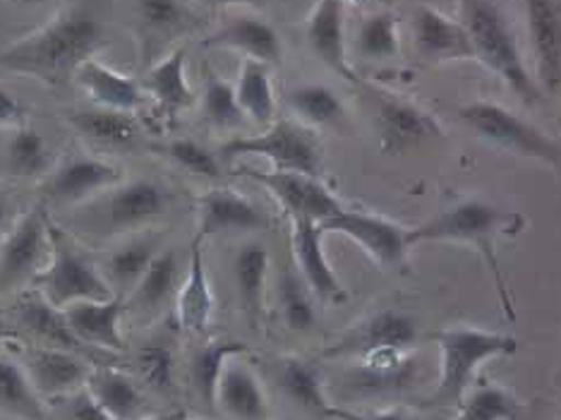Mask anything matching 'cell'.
<instances>
[{"label": "cell", "instance_id": "cell-54", "mask_svg": "<svg viewBox=\"0 0 561 420\" xmlns=\"http://www.w3.org/2000/svg\"><path fill=\"white\" fill-rule=\"evenodd\" d=\"M147 420H154V418H147Z\"/></svg>", "mask_w": 561, "mask_h": 420}, {"label": "cell", "instance_id": "cell-36", "mask_svg": "<svg viewBox=\"0 0 561 420\" xmlns=\"http://www.w3.org/2000/svg\"><path fill=\"white\" fill-rule=\"evenodd\" d=\"M245 351V343L238 341H209L193 355L190 375H193V387L204 404L216 406V389H219V379L226 371L228 361L236 359V355H242Z\"/></svg>", "mask_w": 561, "mask_h": 420}, {"label": "cell", "instance_id": "cell-18", "mask_svg": "<svg viewBox=\"0 0 561 420\" xmlns=\"http://www.w3.org/2000/svg\"><path fill=\"white\" fill-rule=\"evenodd\" d=\"M417 341V325L403 310H379L367 322H363L355 332L341 341L329 355L341 353H375V351H408Z\"/></svg>", "mask_w": 561, "mask_h": 420}, {"label": "cell", "instance_id": "cell-9", "mask_svg": "<svg viewBox=\"0 0 561 420\" xmlns=\"http://www.w3.org/2000/svg\"><path fill=\"white\" fill-rule=\"evenodd\" d=\"M320 226L324 234H343L353 238L369 258L377 264L387 266V270L405 266L408 250L413 248L411 240H408V228L377 214L343 209Z\"/></svg>", "mask_w": 561, "mask_h": 420}, {"label": "cell", "instance_id": "cell-26", "mask_svg": "<svg viewBox=\"0 0 561 420\" xmlns=\"http://www.w3.org/2000/svg\"><path fill=\"white\" fill-rule=\"evenodd\" d=\"M161 243L163 236L159 231L139 234L130 240H125V243H121L111 254H106L104 276L111 288L116 286L121 294L133 291L139 279L149 270V264L154 262L157 254L163 250Z\"/></svg>", "mask_w": 561, "mask_h": 420}, {"label": "cell", "instance_id": "cell-4", "mask_svg": "<svg viewBox=\"0 0 561 420\" xmlns=\"http://www.w3.org/2000/svg\"><path fill=\"white\" fill-rule=\"evenodd\" d=\"M171 205V190L157 181L121 183L92 200L72 216V226L92 238H113L133 234L161 219Z\"/></svg>", "mask_w": 561, "mask_h": 420}, {"label": "cell", "instance_id": "cell-43", "mask_svg": "<svg viewBox=\"0 0 561 420\" xmlns=\"http://www.w3.org/2000/svg\"><path fill=\"white\" fill-rule=\"evenodd\" d=\"M159 155H163L165 159H171L178 167L202 175V178H219L221 175V163L216 159L207 147H202L199 143L190 137H181V139H171V143L159 145L157 147Z\"/></svg>", "mask_w": 561, "mask_h": 420}, {"label": "cell", "instance_id": "cell-8", "mask_svg": "<svg viewBox=\"0 0 561 420\" xmlns=\"http://www.w3.org/2000/svg\"><path fill=\"white\" fill-rule=\"evenodd\" d=\"M224 159L262 157L274 163V171H296L320 178L322 155L310 130L293 121H276L262 135L233 137L221 147Z\"/></svg>", "mask_w": 561, "mask_h": 420}, {"label": "cell", "instance_id": "cell-50", "mask_svg": "<svg viewBox=\"0 0 561 420\" xmlns=\"http://www.w3.org/2000/svg\"><path fill=\"white\" fill-rule=\"evenodd\" d=\"M10 3H18V5H44L48 0H10Z\"/></svg>", "mask_w": 561, "mask_h": 420}, {"label": "cell", "instance_id": "cell-24", "mask_svg": "<svg viewBox=\"0 0 561 420\" xmlns=\"http://www.w3.org/2000/svg\"><path fill=\"white\" fill-rule=\"evenodd\" d=\"M204 46L214 48H233L245 54L250 60L260 63H280L284 56V46H280V36L270 22L254 15H240L233 22H228L216 34H211Z\"/></svg>", "mask_w": 561, "mask_h": 420}, {"label": "cell", "instance_id": "cell-55", "mask_svg": "<svg viewBox=\"0 0 561 420\" xmlns=\"http://www.w3.org/2000/svg\"><path fill=\"white\" fill-rule=\"evenodd\" d=\"M559 420H561V418H559Z\"/></svg>", "mask_w": 561, "mask_h": 420}, {"label": "cell", "instance_id": "cell-16", "mask_svg": "<svg viewBox=\"0 0 561 420\" xmlns=\"http://www.w3.org/2000/svg\"><path fill=\"white\" fill-rule=\"evenodd\" d=\"M199 212V238H211L221 234H248L262 231L270 226L266 214L245 195L228 188H214L197 202Z\"/></svg>", "mask_w": 561, "mask_h": 420}, {"label": "cell", "instance_id": "cell-12", "mask_svg": "<svg viewBox=\"0 0 561 420\" xmlns=\"http://www.w3.org/2000/svg\"><path fill=\"white\" fill-rule=\"evenodd\" d=\"M375 123L379 130L381 149L393 157L423 145L430 137L442 135V127L435 121V116H430L427 111L391 94H385L379 99Z\"/></svg>", "mask_w": 561, "mask_h": 420}, {"label": "cell", "instance_id": "cell-6", "mask_svg": "<svg viewBox=\"0 0 561 420\" xmlns=\"http://www.w3.org/2000/svg\"><path fill=\"white\" fill-rule=\"evenodd\" d=\"M458 118L492 147L512 151L523 159L542 161L561 173V145L545 135L540 127L520 118L518 113L492 104V101H476V104L458 109Z\"/></svg>", "mask_w": 561, "mask_h": 420}, {"label": "cell", "instance_id": "cell-31", "mask_svg": "<svg viewBox=\"0 0 561 420\" xmlns=\"http://www.w3.org/2000/svg\"><path fill=\"white\" fill-rule=\"evenodd\" d=\"M20 322L30 329L32 334L46 341L48 347L56 349H68V351H78L82 349V341L75 337L72 327L68 325V317L62 313V308H56L54 303H48L42 294H27L20 305Z\"/></svg>", "mask_w": 561, "mask_h": 420}, {"label": "cell", "instance_id": "cell-15", "mask_svg": "<svg viewBox=\"0 0 561 420\" xmlns=\"http://www.w3.org/2000/svg\"><path fill=\"white\" fill-rule=\"evenodd\" d=\"M48 219L44 209H32L12 226L0 248V286H12L30 276L36 264L42 262L44 252L50 243Z\"/></svg>", "mask_w": 561, "mask_h": 420}, {"label": "cell", "instance_id": "cell-21", "mask_svg": "<svg viewBox=\"0 0 561 420\" xmlns=\"http://www.w3.org/2000/svg\"><path fill=\"white\" fill-rule=\"evenodd\" d=\"M214 313V291L207 274V264H204V250L202 238L197 236L190 248V264L185 282L178 288L175 300V315L178 325L187 334H202L209 327Z\"/></svg>", "mask_w": 561, "mask_h": 420}, {"label": "cell", "instance_id": "cell-17", "mask_svg": "<svg viewBox=\"0 0 561 420\" xmlns=\"http://www.w3.org/2000/svg\"><path fill=\"white\" fill-rule=\"evenodd\" d=\"M346 0H317L312 15L308 20V44L312 54L324 66L341 75L343 80L353 84H363L358 72L353 70L346 46V24H343Z\"/></svg>", "mask_w": 561, "mask_h": 420}, {"label": "cell", "instance_id": "cell-5", "mask_svg": "<svg viewBox=\"0 0 561 420\" xmlns=\"http://www.w3.org/2000/svg\"><path fill=\"white\" fill-rule=\"evenodd\" d=\"M435 341L442 353V373L430 406H461L482 363L518 351V341L512 334L484 332L476 327L442 329Z\"/></svg>", "mask_w": 561, "mask_h": 420}, {"label": "cell", "instance_id": "cell-7", "mask_svg": "<svg viewBox=\"0 0 561 420\" xmlns=\"http://www.w3.org/2000/svg\"><path fill=\"white\" fill-rule=\"evenodd\" d=\"M48 238L54 246V258L42 274H36V286L48 303H54L56 308H68L72 303L108 300L116 296L104 272H99L80 252H75L60 228L48 224Z\"/></svg>", "mask_w": 561, "mask_h": 420}, {"label": "cell", "instance_id": "cell-35", "mask_svg": "<svg viewBox=\"0 0 561 420\" xmlns=\"http://www.w3.org/2000/svg\"><path fill=\"white\" fill-rule=\"evenodd\" d=\"M278 387L284 389L288 399L314 413L327 416L331 404L324 391V379L320 371L308 361L284 359L278 365Z\"/></svg>", "mask_w": 561, "mask_h": 420}, {"label": "cell", "instance_id": "cell-49", "mask_svg": "<svg viewBox=\"0 0 561 420\" xmlns=\"http://www.w3.org/2000/svg\"><path fill=\"white\" fill-rule=\"evenodd\" d=\"M5 216H8V205H5V200L0 197V231H3V226H5Z\"/></svg>", "mask_w": 561, "mask_h": 420}, {"label": "cell", "instance_id": "cell-23", "mask_svg": "<svg viewBox=\"0 0 561 420\" xmlns=\"http://www.w3.org/2000/svg\"><path fill=\"white\" fill-rule=\"evenodd\" d=\"M216 406H221V411L233 420H270V404L260 379L245 363L238 361V355L228 361L219 379Z\"/></svg>", "mask_w": 561, "mask_h": 420}, {"label": "cell", "instance_id": "cell-13", "mask_svg": "<svg viewBox=\"0 0 561 420\" xmlns=\"http://www.w3.org/2000/svg\"><path fill=\"white\" fill-rule=\"evenodd\" d=\"M526 22L538 84L552 94L561 87V10L557 0H526Z\"/></svg>", "mask_w": 561, "mask_h": 420}, {"label": "cell", "instance_id": "cell-46", "mask_svg": "<svg viewBox=\"0 0 561 420\" xmlns=\"http://www.w3.org/2000/svg\"><path fill=\"white\" fill-rule=\"evenodd\" d=\"M66 420H116V418L101 409L92 394L84 389L70 401L68 411H66Z\"/></svg>", "mask_w": 561, "mask_h": 420}, {"label": "cell", "instance_id": "cell-11", "mask_svg": "<svg viewBox=\"0 0 561 420\" xmlns=\"http://www.w3.org/2000/svg\"><path fill=\"white\" fill-rule=\"evenodd\" d=\"M121 183L123 171L113 163L94 157H75L62 161L54 173H48L42 193L50 202L72 205V202L92 200Z\"/></svg>", "mask_w": 561, "mask_h": 420}, {"label": "cell", "instance_id": "cell-52", "mask_svg": "<svg viewBox=\"0 0 561 420\" xmlns=\"http://www.w3.org/2000/svg\"><path fill=\"white\" fill-rule=\"evenodd\" d=\"M8 325H5V320H3V315H0V341H3V339H8Z\"/></svg>", "mask_w": 561, "mask_h": 420}, {"label": "cell", "instance_id": "cell-29", "mask_svg": "<svg viewBox=\"0 0 561 420\" xmlns=\"http://www.w3.org/2000/svg\"><path fill=\"white\" fill-rule=\"evenodd\" d=\"M142 89L171 116L193 104V89H190L185 75V48H178L161 58L142 78Z\"/></svg>", "mask_w": 561, "mask_h": 420}, {"label": "cell", "instance_id": "cell-19", "mask_svg": "<svg viewBox=\"0 0 561 420\" xmlns=\"http://www.w3.org/2000/svg\"><path fill=\"white\" fill-rule=\"evenodd\" d=\"M413 42L417 54L430 60L476 58L463 24L430 5H417L413 12Z\"/></svg>", "mask_w": 561, "mask_h": 420}, {"label": "cell", "instance_id": "cell-27", "mask_svg": "<svg viewBox=\"0 0 561 420\" xmlns=\"http://www.w3.org/2000/svg\"><path fill=\"white\" fill-rule=\"evenodd\" d=\"M66 121L89 143L111 149H127L137 143L139 125L130 113L113 109H80L66 113Z\"/></svg>", "mask_w": 561, "mask_h": 420}, {"label": "cell", "instance_id": "cell-39", "mask_svg": "<svg viewBox=\"0 0 561 420\" xmlns=\"http://www.w3.org/2000/svg\"><path fill=\"white\" fill-rule=\"evenodd\" d=\"M401 50L399 39V20L391 12H375L367 15L358 34H355V54L365 60H391L397 58Z\"/></svg>", "mask_w": 561, "mask_h": 420}, {"label": "cell", "instance_id": "cell-20", "mask_svg": "<svg viewBox=\"0 0 561 420\" xmlns=\"http://www.w3.org/2000/svg\"><path fill=\"white\" fill-rule=\"evenodd\" d=\"M68 317V325L72 327L75 337L82 343H92L99 349L108 351H123L125 339L121 332V317H123V300L121 296H113L108 300H82L72 303L62 308Z\"/></svg>", "mask_w": 561, "mask_h": 420}, {"label": "cell", "instance_id": "cell-51", "mask_svg": "<svg viewBox=\"0 0 561 420\" xmlns=\"http://www.w3.org/2000/svg\"><path fill=\"white\" fill-rule=\"evenodd\" d=\"M219 3H248V5H260L262 0H219Z\"/></svg>", "mask_w": 561, "mask_h": 420}, {"label": "cell", "instance_id": "cell-25", "mask_svg": "<svg viewBox=\"0 0 561 420\" xmlns=\"http://www.w3.org/2000/svg\"><path fill=\"white\" fill-rule=\"evenodd\" d=\"M89 373L92 371L87 363L68 349L44 347L32 353V382L39 394H48V397H60V394L87 387Z\"/></svg>", "mask_w": 561, "mask_h": 420}, {"label": "cell", "instance_id": "cell-2", "mask_svg": "<svg viewBox=\"0 0 561 420\" xmlns=\"http://www.w3.org/2000/svg\"><path fill=\"white\" fill-rule=\"evenodd\" d=\"M526 219L518 212H508L484 200H463L458 205L432 216L430 222L415 228H408L411 246L417 243H463L480 252V258L488 264L494 276L496 294L504 305L506 315L514 320V305L508 298V291L500 266V250L496 240L502 236H516L523 231Z\"/></svg>", "mask_w": 561, "mask_h": 420}, {"label": "cell", "instance_id": "cell-48", "mask_svg": "<svg viewBox=\"0 0 561 420\" xmlns=\"http://www.w3.org/2000/svg\"><path fill=\"white\" fill-rule=\"evenodd\" d=\"M22 118H24V109L20 101L0 87V125H20Z\"/></svg>", "mask_w": 561, "mask_h": 420}, {"label": "cell", "instance_id": "cell-14", "mask_svg": "<svg viewBox=\"0 0 561 420\" xmlns=\"http://www.w3.org/2000/svg\"><path fill=\"white\" fill-rule=\"evenodd\" d=\"M322 238L324 231L320 224L305 219L293 222V258H296V270L305 279V284L310 286L314 298L336 305L348 298V291L343 288L334 266L329 264Z\"/></svg>", "mask_w": 561, "mask_h": 420}, {"label": "cell", "instance_id": "cell-53", "mask_svg": "<svg viewBox=\"0 0 561 420\" xmlns=\"http://www.w3.org/2000/svg\"><path fill=\"white\" fill-rule=\"evenodd\" d=\"M348 3V0H346ZM351 3H358V5H367V3H373V0H351Z\"/></svg>", "mask_w": 561, "mask_h": 420}, {"label": "cell", "instance_id": "cell-10", "mask_svg": "<svg viewBox=\"0 0 561 420\" xmlns=\"http://www.w3.org/2000/svg\"><path fill=\"white\" fill-rule=\"evenodd\" d=\"M242 175L252 178L254 183L264 185L278 200L290 219H305L314 224H324L331 216H336L346 207L341 205L339 197L320 181V178L296 171H250L245 169Z\"/></svg>", "mask_w": 561, "mask_h": 420}, {"label": "cell", "instance_id": "cell-22", "mask_svg": "<svg viewBox=\"0 0 561 420\" xmlns=\"http://www.w3.org/2000/svg\"><path fill=\"white\" fill-rule=\"evenodd\" d=\"M75 78L87 89L101 109H113L123 113H133L145 106V89L127 75L113 70L106 63L96 58L84 60L75 72Z\"/></svg>", "mask_w": 561, "mask_h": 420}, {"label": "cell", "instance_id": "cell-32", "mask_svg": "<svg viewBox=\"0 0 561 420\" xmlns=\"http://www.w3.org/2000/svg\"><path fill=\"white\" fill-rule=\"evenodd\" d=\"M178 282H181V254L175 248H163L133 288L137 310L157 313L175 294Z\"/></svg>", "mask_w": 561, "mask_h": 420}, {"label": "cell", "instance_id": "cell-34", "mask_svg": "<svg viewBox=\"0 0 561 420\" xmlns=\"http://www.w3.org/2000/svg\"><path fill=\"white\" fill-rule=\"evenodd\" d=\"M0 411L18 420H46V409L30 375L18 363L0 359Z\"/></svg>", "mask_w": 561, "mask_h": 420}, {"label": "cell", "instance_id": "cell-1", "mask_svg": "<svg viewBox=\"0 0 561 420\" xmlns=\"http://www.w3.org/2000/svg\"><path fill=\"white\" fill-rule=\"evenodd\" d=\"M106 30L87 10H66L44 27L0 50V70L27 75L48 84H62L106 46Z\"/></svg>", "mask_w": 561, "mask_h": 420}, {"label": "cell", "instance_id": "cell-41", "mask_svg": "<svg viewBox=\"0 0 561 420\" xmlns=\"http://www.w3.org/2000/svg\"><path fill=\"white\" fill-rule=\"evenodd\" d=\"M202 113L219 130H231V127H240L248 121L238 104L236 87L228 84L219 75H209V80L204 82Z\"/></svg>", "mask_w": 561, "mask_h": 420}, {"label": "cell", "instance_id": "cell-38", "mask_svg": "<svg viewBox=\"0 0 561 420\" xmlns=\"http://www.w3.org/2000/svg\"><path fill=\"white\" fill-rule=\"evenodd\" d=\"M278 303L293 332H310L317 322L314 294L296 266H284L278 274Z\"/></svg>", "mask_w": 561, "mask_h": 420}, {"label": "cell", "instance_id": "cell-37", "mask_svg": "<svg viewBox=\"0 0 561 420\" xmlns=\"http://www.w3.org/2000/svg\"><path fill=\"white\" fill-rule=\"evenodd\" d=\"M288 106L296 116L310 125H339L346 118V109H343L341 97L334 89L320 82L298 84L296 89H290Z\"/></svg>", "mask_w": 561, "mask_h": 420}, {"label": "cell", "instance_id": "cell-44", "mask_svg": "<svg viewBox=\"0 0 561 420\" xmlns=\"http://www.w3.org/2000/svg\"><path fill=\"white\" fill-rule=\"evenodd\" d=\"M137 15L154 34H173L187 27L190 18L183 0H137Z\"/></svg>", "mask_w": 561, "mask_h": 420}, {"label": "cell", "instance_id": "cell-40", "mask_svg": "<svg viewBox=\"0 0 561 420\" xmlns=\"http://www.w3.org/2000/svg\"><path fill=\"white\" fill-rule=\"evenodd\" d=\"M48 147L42 133L32 130L27 125H18L15 135L8 143V169L12 175L34 178L48 171Z\"/></svg>", "mask_w": 561, "mask_h": 420}, {"label": "cell", "instance_id": "cell-28", "mask_svg": "<svg viewBox=\"0 0 561 420\" xmlns=\"http://www.w3.org/2000/svg\"><path fill=\"white\" fill-rule=\"evenodd\" d=\"M87 391L116 420H133L145 411V397L135 382L113 367H96L89 373Z\"/></svg>", "mask_w": 561, "mask_h": 420}, {"label": "cell", "instance_id": "cell-33", "mask_svg": "<svg viewBox=\"0 0 561 420\" xmlns=\"http://www.w3.org/2000/svg\"><path fill=\"white\" fill-rule=\"evenodd\" d=\"M238 104L245 113V118L257 125H272L274 113H276V101H274V87H272V75L266 63L260 60H245L240 68L238 78Z\"/></svg>", "mask_w": 561, "mask_h": 420}, {"label": "cell", "instance_id": "cell-30", "mask_svg": "<svg viewBox=\"0 0 561 420\" xmlns=\"http://www.w3.org/2000/svg\"><path fill=\"white\" fill-rule=\"evenodd\" d=\"M266 274H270V250L260 240H248L242 243L233 258V279L242 308L254 322L262 313L264 305V286Z\"/></svg>", "mask_w": 561, "mask_h": 420}, {"label": "cell", "instance_id": "cell-3", "mask_svg": "<svg viewBox=\"0 0 561 420\" xmlns=\"http://www.w3.org/2000/svg\"><path fill=\"white\" fill-rule=\"evenodd\" d=\"M458 8H461L458 22L463 24L468 39L473 44L476 60L506 82L523 104H538L542 89L538 80L530 78L526 63H523L514 27L500 0H458Z\"/></svg>", "mask_w": 561, "mask_h": 420}, {"label": "cell", "instance_id": "cell-45", "mask_svg": "<svg viewBox=\"0 0 561 420\" xmlns=\"http://www.w3.org/2000/svg\"><path fill=\"white\" fill-rule=\"evenodd\" d=\"M137 367L139 373H142L147 385L154 391L169 394L173 389L175 359L171 349H165L163 343H147V347L139 349Z\"/></svg>", "mask_w": 561, "mask_h": 420}, {"label": "cell", "instance_id": "cell-42", "mask_svg": "<svg viewBox=\"0 0 561 420\" xmlns=\"http://www.w3.org/2000/svg\"><path fill=\"white\" fill-rule=\"evenodd\" d=\"M520 411L514 394L496 385H482L461 404V413L454 420H518Z\"/></svg>", "mask_w": 561, "mask_h": 420}, {"label": "cell", "instance_id": "cell-47", "mask_svg": "<svg viewBox=\"0 0 561 420\" xmlns=\"http://www.w3.org/2000/svg\"><path fill=\"white\" fill-rule=\"evenodd\" d=\"M327 418L334 420H413L411 416H405L401 411H377V413H358V411H346V409H336L331 406Z\"/></svg>", "mask_w": 561, "mask_h": 420}]
</instances>
